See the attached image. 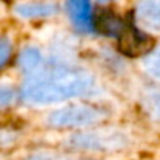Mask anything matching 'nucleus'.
<instances>
[{
  "label": "nucleus",
  "instance_id": "f257e3e1",
  "mask_svg": "<svg viewBox=\"0 0 160 160\" xmlns=\"http://www.w3.org/2000/svg\"><path fill=\"white\" fill-rule=\"evenodd\" d=\"M95 86V79L86 70L70 65L41 67L27 76L20 97L23 101L36 106L56 104L70 98L89 93Z\"/></svg>",
  "mask_w": 160,
  "mask_h": 160
},
{
  "label": "nucleus",
  "instance_id": "f03ea898",
  "mask_svg": "<svg viewBox=\"0 0 160 160\" xmlns=\"http://www.w3.org/2000/svg\"><path fill=\"white\" fill-rule=\"evenodd\" d=\"M107 110L95 104H73L58 109L47 117L48 126L54 129H78L93 126L106 118Z\"/></svg>",
  "mask_w": 160,
  "mask_h": 160
},
{
  "label": "nucleus",
  "instance_id": "7ed1b4c3",
  "mask_svg": "<svg viewBox=\"0 0 160 160\" xmlns=\"http://www.w3.org/2000/svg\"><path fill=\"white\" fill-rule=\"evenodd\" d=\"M117 44L118 50L129 58L145 56L154 48V39L148 33L142 31L140 27L131 19H128L123 31L117 38Z\"/></svg>",
  "mask_w": 160,
  "mask_h": 160
},
{
  "label": "nucleus",
  "instance_id": "20e7f679",
  "mask_svg": "<svg viewBox=\"0 0 160 160\" xmlns=\"http://www.w3.org/2000/svg\"><path fill=\"white\" fill-rule=\"evenodd\" d=\"M73 148L78 149H89V151H112L118 149L124 145L121 134L113 131L103 132H82L76 134L70 138Z\"/></svg>",
  "mask_w": 160,
  "mask_h": 160
},
{
  "label": "nucleus",
  "instance_id": "39448f33",
  "mask_svg": "<svg viewBox=\"0 0 160 160\" xmlns=\"http://www.w3.org/2000/svg\"><path fill=\"white\" fill-rule=\"evenodd\" d=\"M64 11L72 25L81 33L95 31V11L92 0H65Z\"/></svg>",
  "mask_w": 160,
  "mask_h": 160
},
{
  "label": "nucleus",
  "instance_id": "423d86ee",
  "mask_svg": "<svg viewBox=\"0 0 160 160\" xmlns=\"http://www.w3.org/2000/svg\"><path fill=\"white\" fill-rule=\"evenodd\" d=\"M14 12L20 19H47L59 12V5L52 0H27L14 6Z\"/></svg>",
  "mask_w": 160,
  "mask_h": 160
},
{
  "label": "nucleus",
  "instance_id": "0eeeda50",
  "mask_svg": "<svg viewBox=\"0 0 160 160\" xmlns=\"http://www.w3.org/2000/svg\"><path fill=\"white\" fill-rule=\"evenodd\" d=\"M135 20L146 30L160 33V0H137Z\"/></svg>",
  "mask_w": 160,
  "mask_h": 160
},
{
  "label": "nucleus",
  "instance_id": "6e6552de",
  "mask_svg": "<svg viewBox=\"0 0 160 160\" xmlns=\"http://www.w3.org/2000/svg\"><path fill=\"white\" fill-rule=\"evenodd\" d=\"M44 65V61H42V54L38 48H25L20 56H19V67L22 68V72L28 76L34 72H38L41 67Z\"/></svg>",
  "mask_w": 160,
  "mask_h": 160
},
{
  "label": "nucleus",
  "instance_id": "1a4fd4ad",
  "mask_svg": "<svg viewBox=\"0 0 160 160\" xmlns=\"http://www.w3.org/2000/svg\"><path fill=\"white\" fill-rule=\"evenodd\" d=\"M145 68L152 78L160 79V48L151 52V54L145 59Z\"/></svg>",
  "mask_w": 160,
  "mask_h": 160
},
{
  "label": "nucleus",
  "instance_id": "9d476101",
  "mask_svg": "<svg viewBox=\"0 0 160 160\" xmlns=\"http://www.w3.org/2000/svg\"><path fill=\"white\" fill-rule=\"evenodd\" d=\"M11 53H12L11 41L6 36H0V70L9 62Z\"/></svg>",
  "mask_w": 160,
  "mask_h": 160
},
{
  "label": "nucleus",
  "instance_id": "9b49d317",
  "mask_svg": "<svg viewBox=\"0 0 160 160\" xmlns=\"http://www.w3.org/2000/svg\"><path fill=\"white\" fill-rule=\"evenodd\" d=\"M16 100V90L11 86H0V109L9 107Z\"/></svg>",
  "mask_w": 160,
  "mask_h": 160
},
{
  "label": "nucleus",
  "instance_id": "f8f14e48",
  "mask_svg": "<svg viewBox=\"0 0 160 160\" xmlns=\"http://www.w3.org/2000/svg\"><path fill=\"white\" fill-rule=\"evenodd\" d=\"M148 109L151 115L160 121V93H151L148 97Z\"/></svg>",
  "mask_w": 160,
  "mask_h": 160
},
{
  "label": "nucleus",
  "instance_id": "ddd939ff",
  "mask_svg": "<svg viewBox=\"0 0 160 160\" xmlns=\"http://www.w3.org/2000/svg\"><path fill=\"white\" fill-rule=\"evenodd\" d=\"M100 5H109V3H112V2H115V0H97Z\"/></svg>",
  "mask_w": 160,
  "mask_h": 160
}]
</instances>
